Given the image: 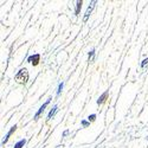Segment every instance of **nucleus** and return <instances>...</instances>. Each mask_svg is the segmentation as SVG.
Masks as SVG:
<instances>
[{
	"mask_svg": "<svg viewBox=\"0 0 148 148\" xmlns=\"http://www.w3.org/2000/svg\"><path fill=\"white\" fill-rule=\"evenodd\" d=\"M95 120H96V115H95V114L89 115V117H88V121H89V122H92V121H95Z\"/></svg>",
	"mask_w": 148,
	"mask_h": 148,
	"instance_id": "nucleus-12",
	"label": "nucleus"
},
{
	"mask_svg": "<svg viewBox=\"0 0 148 148\" xmlns=\"http://www.w3.org/2000/svg\"><path fill=\"white\" fill-rule=\"evenodd\" d=\"M82 1H77L76 3V16H78L79 14V11H81V8H82Z\"/></svg>",
	"mask_w": 148,
	"mask_h": 148,
	"instance_id": "nucleus-9",
	"label": "nucleus"
},
{
	"mask_svg": "<svg viewBox=\"0 0 148 148\" xmlns=\"http://www.w3.org/2000/svg\"><path fill=\"white\" fill-rule=\"evenodd\" d=\"M16 129H17V126L14 125L13 127H11V129L7 132V134H6V136H5V139H4V141H3V145H5L7 141H8V139H10V136H11V135L12 134H13L14 132H16Z\"/></svg>",
	"mask_w": 148,
	"mask_h": 148,
	"instance_id": "nucleus-6",
	"label": "nucleus"
},
{
	"mask_svg": "<svg viewBox=\"0 0 148 148\" xmlns=\"http://www.w3.org/2000/svg\"><path fill=\"white\" fill-rule=\"evenodd\" d=\"M147 139H148V138H147Z\"/></svg>",
	"mask_w": 148,
	"mask_h": 148,
	"instance_id": "nucleus-15",
	"label": "nucleus"
},
{
	"mask_svg": "<svg viewBox=\"0 0 148 148\" xmlns=\"http://www.w3.org/2000/svg\"><path fill=\"white\" fill-rule=\"evenodd\" d=\"M148 64V58H146V59H143L142 60V63H141V68L143 69V68H146V65Z\"/></svg>",
	"mask_w": 148,
	"mask_h": 148,
	"instance_id": "nucleus-13",
	"label": "nucleus"
},
{
	"mask_svg": "<svg viewBox=\"0 0 148 148\" xmlns=\"http://www.w3.org/2000/svg\"><path fill=\"white\" fill-rule=\"evenodd\" d=\"M39 60H40V55H38V53L32 55V56H30V57L27 58V62H29V63H31L33 66L38 65V64H39Z\"/></svg>",
	"mask_w": 148,
	"mask_h": 148,
	"instance_id": "nucleus-2",
	"label": "nucleus"
},
{
	"mask_svg": "<svg viewBox=\"0 0 148 148\" xmlns=\"http://www.w3.org/2000/svg\"><path fill=\"white\" fill-rule=\"evenodd\" d=\"M95 4H96V1H91L90 6L88 7L87 12H85V14H84V18H83V21H84V23H87V20H88V18H89L90 13H91V12H92V10H94V7H95Z\"/></svg>",
	"mask_w": 148,
	"mask_h": 148,
	"instance_id": "nucleus-4",
	"label": "nucleus"
},
{
	"mask_svg": "<svg viewBox=\"0 0 148 148\" xmlns=\"http://www.w3.org/2000/svg\"><path fill=\"white\" fill-rule=\"evenodd\" d=\"M94 56H95V50H91L89 52V62H94Z\"/></svg>",
	"mask_w": 148,
	"mask_h": 148,
	"instance_id": "nucleus-11",
	"label": "nucleus"
},
{
	"mask_svg": "<svg viewBox=\"0 0 148 148\" xmlns=\"http://www.w3.org/2000/svg\"><path fill=\"white\" fill-rule=\"evenodd\" d=\"M25 143H26V140H25V139H21L20 141H18V142L14 145V148H23L24 146H25Z\"/></svg>",
	"mask_w": 148,
	"mask_h": 148,
	"instance_id": "nucleus-8",
	"label": "nucleus"
},
{
	"mask_svg": "<svg viewBox=\"0 0 148 148\" xmlns=\"http://www.w3.org/2000/svg\"><path fill=\"white\" fill-rule=\"evenodd\" d=\"M57 110H58V107H57V106H53V108L50 110V113H49V115H47V120H51V119L56 115Z\"/></svg>",
	"mask_w": 148,
	"mask_h": 148,
	"instance_id": "nucleus-7",
	"label": "nucleus"
},
{
	"mask_svg": "<svg viewBox=\"0 0 148 148\" xmlns=\"http://www.w3.org/2000/svg\"><path fill=\"white\" fill-rule=\"evenodd\" d=\"M108 94H109V90H106L100 97H98V100H97V104H98V106H101V104H103V103L106 102L107 97H108Z\"/></svg>",
	"mask_w": 148,
	"mask_h": 148,
	"instance_id": "nucleus-5",
	"label": "nucleus"
},
{
	"mask_svg": "<svg viewBox=\"0 0 148 148\" xmlns=\"http://www.w3.org/2000/svg\"><path fill=\"white\" fill-rule=\"evenodd\" d=\"M50 101H51V98H49V100H47V101H46V102H45V103H44V104H43V106L39 108V110H38V112L36 113V115H34V120H38V117H39V116H40V115L44 113L45 108L49 106V103H50Z\"/></svg>",
	"mask_w": 148,
	"mask_h": 148,
	"instance_id": "nucleus-3",
	"label": "nucleus"
},
{
	"mask_svg": "<svg viewBox=\"0 0 148 148\" xmlns=\"http://www.w3.org/2000/svg\"><path fill=\"white\" fill-rule=\"evenodd\" d=\"M14 79H16L17 83H19V84H26L27 81H29V71H27V69H25V68L20 69V70L17 72Z\"/></svg>",
	"mask_w": 148,
	"mask_h": 148,
	"instance_id": "nucleus-1",
	"label": "nucleus"
},
{
	"mask_svg": "<svg viewBox=\"0 0 148 148\" xmlns=\"http://www.w3.org/2000/svg\"><path fill=\"white\" fill-rule=\"evenodd\" d=\"M63 87H64V83H63V82L59 83V85H58V90H57V96H59V95H60L62 90H63Z\"/></svg>",
	"mask_w": 148,
	"mask_h": 148,
	"instance_id": "nucleus-10",
	"label": "nucleus"
},
{
	"mask_svg": "<svg viewBox=\"0 0 148 148\" xmlns=\"http://www.w3.org/2000/svg\"><path fill=\"white\" fill-rule=\"evenodd\" d=\"M89 125H90L89 122H87V121H82V126H83V127H89Z\"/></svg>",
	"mask_w": 148,
	"mask_h": 148,
	"instance_id": "nucleus-14",
	"label": "nucleus"
}]
</instances>
